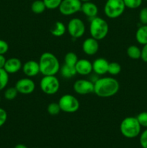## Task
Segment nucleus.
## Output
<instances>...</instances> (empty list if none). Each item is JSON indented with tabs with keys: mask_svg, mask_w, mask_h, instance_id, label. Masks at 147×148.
<instances>
[{
	"mask_svg": "<svg viewBox=\"0 0 147 148\" xmlns=\"http://www.w3.org/2000/svg\"><path fill=\"white\" fill-rule=\"evenodd\" d=\"M109 63L104 58H97L92 62L93 72L97 75H104L108 73Z\"/></svg>",
	"mask_w": 147,
	"mask_h": 148,
	"instance_id": "2eb2a0df",
	"label": "nucleus"
},
{
	"mask_svg": "<svg viewBox=\"0 0 147 148\" xmlns=\"http://www.w3.org/2000/svg\"><path fill=\"white\" fill-rule=\"evenodd\" d=\"M46 10L43 0H35L31 4V11L35 14H42Z\"/></svg>",
	"mask_w": 147,
	"mask_h": 148,
	"instance_id": "4be33fe9",
	"label": "nucleus"
},
{
	"mask_svg": "<svg viewBox=\"0 0 147 148\" xmlns=\"http://www.w3.org/2000/svg\"><path fill=\"white\" fill-rule=\"evenodd\" d=\"M9 50V44L5 40L0 39V54L4 55Z\"/></svg>",
	"mask_w": 147,
	"mask_h": 148,
	"instance_id": "473e14b6",
	"label": "nucleus"
},
{
	"mask_svg": "<svg viewBox=\"0 0 147 148\" xmlns=\"http://www.w3.org/2000/svg\"><path fill=\"white\" fill-rule=\"evenodd\" d=\"M135 40L137 43L140 45L146 44L147 43V25H141L135 32Z\"/></svg>",
	"mask_w": 147,
	"mask_h": 148,
	"instance_id": "a211bd4d",
	"label": "nucleus"
},
{
	"mask_svg": "<svg viewBox=\"0 0 147 148\" xmlns=\"http://www.w3.org/2000/svg\"><path fill=\"white\" fill-rule=\"evenodd\" d=\"M17 94H18V92L15 87H10L5 90L4 92V96L5 99L8 101H12L15 99L16 97L17 96Z\"/></svg>",
	"mask_w": 147,
	"mask_h": 148,
	"instance_id": "a878e982",
	"label": "nucleus"
},
{
	"mask_svg": "<svg viewBox=\"0 0 147 148\" xmlns=\"http://www.w3.org/2000/svg\"><path fill=\"white\" fill-rule=\"evenodd\" d=\"M22 72L27 77H33L40 73L39 63L36 61L30 60L26 62L22 65Z\"/></svg>",
	"mask_w": 147,
	"mask_h": 148,
	"instance_id": "4468645a",
	"label": "nucleus"
},
{
	"mask_svg": "<svg viewBox=\"0 0 147 148\" xmlns=\"http://www.w3.org/2000/svg\"><path fill=\"white\" fill-rule=\"evenodd\" d=\"M14 148H27V147L23 144H18L14 147Z\"/></svg>",
	"mask_w": 147,
	"mask_h": 148,
	"instance_id": "e433bc0d",
	"label": "nucleus"
},
{
	"mask_svg": "<svg viewBox=\"0 0 147 148\" xmlns=\"http://www.w3.org/2000/svg\"><path fill=\"white\" fill-rule=\"evenodd\" d=\"M120 131L123 137L128 139H133L140 135L141 126L136 117L128 116L121 121Z\"/></svg>",
	"mask_w": 147,
	"mask_h": 148,
	"instance_id": "7ed1b4c3",
	"label": "nucleus"
},
{
	"mask_svg": "<svg viewBox=\"0 0 147 148\" xmlns=\"http://www.w3.org/2000/svg\"><path fill=\"white\" fill-rule=\"evenodd\" d=\"M40 90L46 95H54L57 93L60 88V82L56 75L43 76L40 82Z\"/></svg>",
	"mask_w": 147,
	"mask_h": 148,
	"instance_id": "423d86ee",
	"label": "nucleus"
},
{
	"mask_svg": "<svg viewBox=\"0 0 147 148\" xmlns=\"http://www.w3.org/2000/svg\"><path fill=\"white\" fill-rule=\"evenodd\" d=\"M144 1H147V0H144Z\"/></svg>",
	"mask_w": 147,
	"mask_h": 148,
	"instance_id": "ea45409f",
	"label": "nucleus"
},
{
	"mask_svg": "<svg viewBox=\"0 0 147 148\" xmlns=\"http://www.w3.org/2000/svg\"><path fill=\"white\" fill-rule=\"evenodd\" d=\"M59 72H60L61 77H63L65 79H70L76 75L75 66H71L65 64L63 66H61Z\"/></svg>",
	"mask_w": 147,
	"mask_h": 148,
	"instance_id": "aec40b11",
	"label": "nucleus"
},
{
	"mask_svg": "<svg viewBox=\"0 0 147 148\" xmlns=\"http://www.w3.org/2000/svg\"><path fill=\"white\" fill-rule=\"evenodd\" d=\"M82 2H85V1H91V0H80Z\"/></svg>",
	"mask_w": 147,
	"mask_h": 148,
	"instance_id": "4c0bfd02",
	"label": "nucleus"
},
{
	"mask_svg": "<svg viewBox=\"0 0 147 148\" xmlns=\"http://www.w3.org/2000/svg\"><path fill=\"white\" fill-rule=\"evenodd\" d=\"M75 69H76V74H79L82 76L89 75L93 72L92 63L86 59H79L75 65Z\"/></svg>",
	"mask_w": 147,
	"mask_h": 148,
	"instance_id": "ddd939ff",
	"label": "nucleus"
},
{
	"mask_svg": "<svg viewBox=\"0 0 147 148\" xmlns=\"http://www.w3.org/2000/svg\"><path fill=\"white\" fill-rule=\"evenodd\" d=\"M82 51L88 56H93L99 51V42L93 38H87L82 43Z\"/></svg>",
	"mask_w": 147,
	"mask_h": 148,
	"instance_id": "f8f14e48",
	"label": "nucleus"
},
{
	"mask_svg": "<svg viewBox=\"0 0 147 148\" xmlns=\"http://www.w3.org/2000/svg\"><path fill=\"white\" fill-rule=\"evenodd\" d=\"M22 68V64L21 61L17 58L12 57L7 59L4 69L10 75V74L17 73Z\"/></svg>",
	"mask_w": 147,
	"mask_h": 148,
	"instance_id": "dca6fc26",
	"label": "nucleus"
},
{
	"mask_svg": "<svg viewBox=\"0 0 147 148\" xmlns=\"http://www.w3.org/2000/svg\"><path fill=\"white\" fill-rule=\"evenodd\" d=\"M61 108L59 106V103L53 102L48 104L47 108V111L50 116H56L61 112Z\"/></svg>",
	"mask_w": 147,
	"mask_h": 148,
	"instance_id": "bb28decb",
	"label": "nucleus"
},
{
	"mask_svg": "<svg viewBox=\"0 0 147 148\" xmlns=\"http://www.w3.org/2000/svg\"><path fill=\"white\" fill-rule=\"evenodd\" d=\"M78 60L77 55L74 52H68L64 56V64L71 66H75Z\"/></svg>",
	"mask_w": 147,
	"mask_h": 148,
	"instance_id": "5701e85b",
	"label": "nucleus"
},
{
	"mask_svg": "<svg viewBox=\"0 0 147 148\" xmlns=\"http://www.w3.org/2000/svg\"><path fill=\"white\" fill-rule=\"evenodd\" d=\"M138 17L141 25H147V7H144L140 10Z\"/></svg>",
	"mask_w": 147,
	"mask_h": 148,
	"instance_id": "7c9ffc66",
	"label": "nucleus"
},
{
	"mask_svg": "<svg viewBox=\"0 0 147 148\" xmlns=\"http://www.w3.org/2000/svg\"><path fill=\"white\" fill-rule=\"evenodd\" d=\"M94 85V92L100 98H110L118 93L120 89L118 81L112 77L98 78Z\"/></svg>",
	"mask_w": 147,
	"mask_h": 148,
	"instance_id": "f257e3e1",
	"label": "nucleus"
},
{
	"mask_svg": "<svg viewBox=\"0 0 147 148\" xmlns=\"http://www.w3.org/2000/svg\"><path fill=\"white\" fill-rule=\"evenodd\" d=\"M127 55L130 59L133 60L141 59V49L135 45H131L127 49Z\"/></svg>",
	"mask_w": 147,
	"mask_h": 148,
	"instance_id": "412c9836",
	"label": "nucleus"
},
{
	"mask_svg": "<svg viewBox=\"0 0 147 148\" xmlns=\"http://www.w3.org/2000/svg\"><path fill=\"white\" fill-rule=\"evenodd\" d=\"M82 4L80 0H62L59 10L64 16L72 15L81 11Z\"/></svg>",
	"mask_w": 147,
	"mask_h": 148,
	"instance_id": "1a4fd4ad",
	"label": "nucleus"
},
{
	"mask_svg": "<svg viewBox=\"0 0 147 148\" xmlns=\"http://www.w3.org/2000/svg\"><path fill=\"white\" fill-rule=\"evenodd\" d=\"M121 72V66L118 62H110L109 63L108 66V73H109L110 75L115 76L120 74Z\"/></svg>",
	"mask_w": 147,
	"mask_h": 148,
	"instance_id": "393cba45",
	"label": "nucleus"
},
{
	"mask_svg": "<svg viewBox=\"0 0 147 148\" xmlns=\"http://www.w3.org/2000/svg\"><path fill=\"white\" fill-rule=\"evenodd\" d=\"M66 29L69 34L75 39L82 38L86 31L84 23L77 17H74L69 20Z\"/></svg>",
	"mask_w": 147,
	"mask_h": 148,
	"instance_id": "6e6552de",
	"label": "nucleus"
},
{
	"mask_svg": "<svg viewBox=\"0 0 147 148\" xmlns=\"http://www.w3.org/2000/svg\"><path fill=\"white\" fill-rule=\"evenodd\" d=\"M74 90L79 95H88L94 92V82L88 79H78L73 85Z\"/></svg>",
	"mask_w": 147,
	"mask_h": 148,
	"instance_id": "9b49d317",
	"label": "nucleus"
},
{
	"mask_svg": "<svg viewBox=\"0 0 147 148\" xmlns=\"http://www.w3.org/2000/svg\"><path fill=\"white\" fill-rule=\"evenodd\" d=\"M58 103L61 110L63 112L69 114L76 112L80 107L79 100L71 94H65L62 95Z\"/></svg>",
	"mask_w": 147,
	"mask_h": 148,
	"instance_id": "0eeeda50",
	"label": "nucleus"
},
{
	"mask_svg": "<svg viewBox=\"0 0 147 148\" xmlns=\"http://www.w3.org/2000/svg\"><path fill=\"white\" fill-rule=\"evenodd\" d=\"M108 32L109 25L105 19L98 16L91 19L89 24V33L91 37L99 41L106 38Z\"/></svg>",
	"mask_w": 147,
	"mask_h": 148,
	"instance_id": "20e7f679",
	"label": "nucleus"
},
{
	"mask_svg": "<svg viewBox=\"0 0 147 148\" xmlns=\"http://www.w3.org/2000/svg\"><path fill=\"white\" fill-rule=\"evenodd\" d=\"M66 31V27L62 22L56 21L50 29V32L55 37L63 36Z\"/></svg>",
	"mask_w": 147,
	"mask_h": 148,
	"instance_id": "6ab92c4d",
	"label": "nucleus"
},
{
	"mask_svg": "<svg viewBox=\"0 0 147 148\" xmlns=\"http://www.w3.org/2000/svg\"><path fill=\"white\" fill-rule=\"evenodd\" d=\"M125 7L131 10H135L141 6L143 0H123Z\"/></svg>",
	"mask_w": 147,
	"mask_h": 148,
	"instance_id": "cd10ccee",
	"label": "nucleus"
},
{
	"mask_svg": "<svg viewBox=\"0 0 147 148\" xmlns=\"http://www.w3.org/2000/svg\"><path fill=\"white\" fill-rule=\"evenodd\" d=\"M0 101H1V95H0Z\"/></svg>",
	"mask_w": 147,
	"mask_h": 148,
	"instance_id": "58836bf2",
	"label": "nucleus"
},
{
	"mask_svg": "<svg viewBox=\"0 0 147 148\" xmlns=\"http://www.w3.org/2000/svg\"><path fill=\"white\" fill-rule=\"evenodd\" d=\"M6 61H7V59H6L5 56L4 55L0 54V69H4Z\"/></svg>",
	"mask_w": 147,
	"mask_h": 148,
	"instance_id": "c9c22d12",
	"label": "nucleus"
},
{
	"mask_svg": "<svg viewBox=\"0 0 147 148\" xmlns=\"http://www.w3.org/2000/svg\"><path fill=\"white\" fill-rule=\"evenodd\" d=\"M125 8L123 0H107L104 12L108 18L116 19L123 14Z\"/></svg>",
	"mask_w": 147,
	"mask_h": 148,
	"instance_id": "39448f33",
	"label": "nucleus"
},
{
	"mask_svg": "<svg viewBox=\"0 0 147 148\" xmlns=\"http://www.w3.org/2000/svg\"><path fill=\"white\" fill-rule=\"evenodd\" d=\"M40 73L43 76L46 75H56L61 68L60 62L58 58L50 52L42 53L39 59Z\"/></svg>",
	"mask_w": 147,
	"mask_h": 148,
	"instance_id": "f03ea898",
	"label": "nucleus"
},
{
	"mask_svg": "<svg viewBox=\"0 0 147 148\" xmlns=\"http://www.w3.org/2000/svg\"><path fill=\"white\" fill-rule=\"evenodd\" d=\"M141 127L147 129V111H143L138 114L136 116Z\"/></svg>",
	"mask_w": 147,
	"mask_h": 148,
	"instance_id": "c756f323",
	"label": "nucleus"
},
{
	"mask_svg": "<svg viewBox=\"0 0 147 148\" xmlns=\"http://www.w3.org/2000/svg\"><path fill=\"white\" fill-rule=\"evenodd\" d=\"M46 5V9L48 10H56L59 9L62 0H43Z\"/></svg>",
	"mask_w": 147,
	"mask_h": 148,
	"instance_id": "c85d7f7f",
	"label": "nucleus"
},
{
	"mask_svg": "<svg viewBox=\"0 0 147 148\" xmlns=\"http://www.w3.org/2000/svg\"><path fill=\"white\" fill-rule=\"evenodd\" d=\"M141 59H142L143 62L147 63V43L144 45L142 49H141Z\"/></svg>",
	"mask_w": 147,
	"mask_h": 148,
	"instance_id": "f704fd0d",
	"label": "nucleus"
},
{
	"mask_svg": "<svg viewBox=\"0 0 147 148\" xmlns=\"http://www.w3.org/2000/svg\"><path fill=\"white\" fill-rule=\"evenodd\" d=\"M15 88L18 93L29 95L33 93L35 89V83L30 77L21 78L15 83Z\"/></svg>",
	"mask_w": 147,
	"mask_h": 148,
	"instance_id": "9d476101",
	"label": "nucleus"
},
{
	"mask_svg": "<svg viewBox=\"0 0 147 148\" xmlns=\"http://www.w3.org/2000/svg\"><path fill=\"white\" fill-rule=\"evenodd\" d=\"M139 143L142 148H147V129L140 134Z\"/></svg>",
	"mask_w": 147,
	"mask_h": 148,
	"instance_id": "2f4dec72",
	"label": "nucleus"
},
{
	"mask_svg": "<svg viewBox=\"0 0 147 148\" xmlns=\"http://www.w3.org/2000/svg\"><path fill=\"white\" fill-rule=\"evenodd\" d=\"M81 11L89 19H92L97 16L99 10H98L97 6L95 3L89 1L82 3Z\"/></svg>",
	"mask_w": 147,
	"mask_h": 148,
	"instance_id": "f3484780",
	"label": "nucleus"
},
{
	"mask_svg": "<svg viewBox=\"0 0 147 148\" xmlns=\"http://www.w3.org/2000/svg\"><path fill=\"white\" fill-rule=\"evenodd\" d=\"M7 120V113L4 108H0V127H2Z\"/></svg>",
	"mask_w": 147,
	"mask_h": 148,
	"instance_id": "72a5a7b5",
	"label": "nucleus"
},
{
	"mask_svg": "<svg viewBox=\"0 0 147 148\" xmlns=\"http://www.w3.org/2000/svg\"><path fill=\"white\" fill-rule=\"evenodd\" d=\"M9 82V74L4 69H0V91L7 87Z\"/></svg>",
	"mask_w": 147,
	"mask_h": 148,
	"instance_id": "b1692460",
	"label": "nucleus"
}]
</instances>
